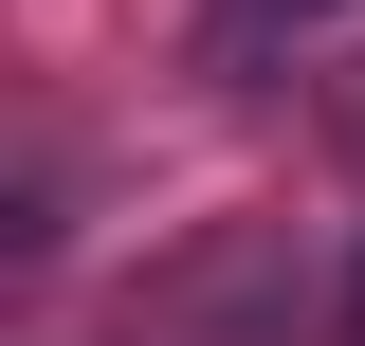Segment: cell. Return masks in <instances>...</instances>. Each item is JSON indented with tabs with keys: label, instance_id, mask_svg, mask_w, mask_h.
Returning <instances> with one entry per match:
<instances>
[{
	"label": "cell",
	"instance_id": "6da1fadb",
	"mask_svg": "<svg viewBox=\"0 0 365 346\" xmlns=\"http://www.w3.org/2000/svg\"><path fill=\"white\" fill-rule=\"evenodd\" d=\"M347 328H365V273H347Z\"/></svg>",
	"mask_w": 365,
	"mask_h": 346
}]
</instances>
